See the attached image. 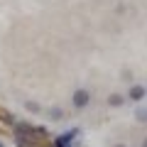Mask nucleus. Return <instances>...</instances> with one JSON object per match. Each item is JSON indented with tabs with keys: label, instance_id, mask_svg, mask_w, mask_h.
<instances>
[{
	"label": "nucleus",
	"instance_id": "4",
	"mask_svg": "<svg viewBox=\"0 0 147 147\" xmlns=\"http://www.w3.org/2000/svg\"><path fill=\"white\" fill-rule=\"evenodd\" d=\"M108 103H110V105H123V96H110Z\"/></svg>",
	"mask_w": 147,
	"mask_h": 147
},
{
	"label": "nucleus",
	"instance_id": "2",
	"mask_svg": "<svg viewBox=\"0 0 147 147\" xmlns=\"http://www.w3.org/2000/svg\"><path fill=\"white\" fill-rule=\"evenodd\" d=\"M145 96H147L145 86H132V88H130V100H142Z\"/></svg>",
	"mask_w": 147,
	"mask_h": 147
},
{
	"label": "nucleus",
	"instance_id": "9",
	"mask_svg": "<svg viewBox=\"0 0 147 147\" xmlns=\"http://www.w3.org/2000/svg\"><path fill=\"white\" fill-rule=\"evenodd\" d=\"M0 147H3V145H0Z\"/></svg>",
	"mask_w": 147,
	"mask_h": 147
},
{
	"label": "nucleus",
	"instance_id": "8",
	"mask_svg": "<svg viewBox=\"0 0 147 147\" xmlns=\"http://www.w3.org/2000/svg\"><path fill=\"white\" fill-rule=\"evenodd\" d=\"M115 147H125V145H115Z\"/></svg>",
	"mask_w": 147,
	"mask_h": 147
},
{
	"label": "nucleus",
	"instance_id": "7",
	"mask_svg": "<svg viewBox=\"0 0 147 147\" xmlns=\"http://www.w3.org/2000/svg\"><path fill=\"white\" fill-rule=\"evenodd\" d=\"M142 147H147V140H145V142H142Z\"/></svg>",
	"mask_w": 147,
	"mask_h": 147
},
{
	"label": "nucleus",
	"instance_id": "6",
	"mask_svg": "<svg viewBox=\"0 0 147 147\" xmlns=\"http://www.w3.org/2000/svg\"><path fill=\"white\" fill-rule=\"evenodd\" d=\"M137 120H147V110H142V108L137 110Z\"/></svg>",
	"mask_w": 147,
	"mask_h": 147
},
{
	"label": "nucleus",
	"instance_id": "1",
	"mask_svg": "<svg viewBox=\"0 0 147 147\" xmlns=\"http://www.w3.org/2000/svg\"><path fill=\"white\" fill-rule=\"evenodd\" d=\"M88 100H91V93L88 91H76V93H74V105H76V108H86V105H88Z\"/></svg>",
	"mask_w": 147,
	"mask_h": 147
},
{
	"label": "nucleus",
	"instance_id": "5",
	"mask_svg": "<svg viewBox=\"0 0 147 147\" xmlns=\"http://www.w3.org/2000/svg\"><path fill=\"white\" fill-rule=\"evenodd\" d=\"M49 115H52L54 120H61V110H59V108H52V110H49Z\"/></svg>",
	"mask_w": 147,
	"mask_h": 147
},
{
	"label": "nucleus",
	"instance_id": "3",
	"mask_svg": "<svg viewBox=\"0 0 147 147\" xmlns=\"http://www.w3.org/2000/svg\"><path fill=\"white\" fill-rule=\"evenodd\" d=\"M71 135H74V132H66V135H61V137L57 140V147H66L69 142H71Z\"/></svg>",
	"mask_w": 147,
	"mask_h": 147
}]
</instances>
